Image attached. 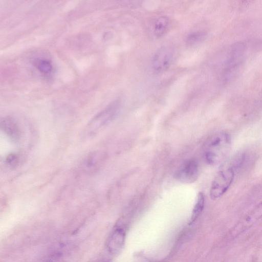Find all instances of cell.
<instances>
[{
  "label": "cell",
  "mask_w": 262,
  "mask_h": 262,
  "mask_svg": "<svg viewBox=\"0 0 262 262\" xmlns=\"http://www.w3.org/2000/svg\"><path fill=\"white\" fill-rule=\"evenodd\" d=\"M118 108V102L115 101L95 116L84 129L83 137L90 138L96 135L115 117Z\"/></svg>",
  "instance_id": "3957f363"
},
{
  "label": "cell",
  "mask_w": 262,
  "mask_h": 262,
  "mask_svg": "<svg viewBox=\"0 0 262 262\" xmlns=\"http://www.w3.org/2000/svg\"><path fill=\"white\" fill-rule=\"evenodd\" d=\"M205 36L206 33L204 32H194L187 36L186 38L187 43L189 45H195L203 40Z\"/></svg>",
  "instance_id": "4fadbf2b"
},
{
  "label": "cell",
  "mask_w": 262,
  "mask_h": 262,
  "mask_svg": "<svg viewBox=\"0 0 262 262\" xmlns=\"http://www.w3.org/2000/svg\"><path fill=\"white\" fill-rule=\"evenodd\" d=\"M173 55V49L169 46H163L159 48L152 58L154 71L160 73L166 70L171 62Z\"/></svg>",
  "instance_id": "8992f818"
},
{
  "label": "cell",
  "mask_w": 262,
  "mask_h": 262,
  "mask_svg": "<svg viewBox=\"0 0 262 262\" xmlns=\"http://www.w3.org/2000/svg\"><path fill=\"white\" fill-rule=\"evenodd\" d=\"M33 64L38 72L45 77H50L53 72L52 61L48 58H37L33 60Z\"/></svg>",
  "instance_id": "9c48e42d"
},
{
  "label": "cell",
  "mask_w": 262,
  "mask_h": 262,
  "mask_svg": "<svg viewBox=\"0 0 262 262\" xmlns=\"http://www.w3.org/2000/svg\"><path fill=\"white\" fill-rule=\"evenodd\" d=\"M234 177V170L232 167H222L220 169L211 183V198L215 200L222 196L229 189Z\"/></svg>",
  "instance_id": "277c9868"
},
{
  "label": "cell",
  "mask_w": 262,
  "mask_h": 262,
  "mask_svg": "<svg viewBox=\"0 0 262 262\" xmlns=\"http://www.w3.org/2000/svg\"><path fill=\"white\" fill-rule=\"evenodd\" d=\"M1 128L13 141L18 142L20 140L21 136L20 128L17 122L12 118L6 117L2 118Z\"/></svg>",
  "instance_id": "ba28073f"
},
{
  "label": "cell",
  "mask_w": 262,
  "mask_h": 262,
  "mask_svg": "<svg viewBox=\"0 0 262 262\" xmlns=\"http://www.w3.org/2000/svg\"><path fill=\"white\" fill-rule=\"evenodd\" d=\"M101 262H110L108 260H103Z\"/></svg>",
  "instance_id": "9a60e30c"
},
{
  "label": "cell",
  "mask_w": 262,
  "mask_h": 262,
  "mask_svg": "<svg viewBox=\"0 0 262 262\" xmlns=\"http://www.w3.org/2000/svg\"><path fill=\"white\" fill-rule=\"evenodd\" d=\"M246 46L241 41L233 43L229 49L223 72V79L229 82L240 72L244 61Z\"/></svg>",
  "instance_id": "7a4b0ae2"
},
{
  "label": "cell",
  "mask_w": 262,
  "mask_h": 262,
  "mask_svg": "<svg viewBox=\"0 0 262 262\" xmlns=\"http://www.w3.org/2000/svg\"><path fill=\"white\" fill-rule=\"evenodd\" d=\"M231 138L225 132H220L213 136L207 142L204 150V157L207 163L216 165L223 161L231 148Z\"/></svg>",
  "instance_id": "6da1fadb"
},
{
  "label": "cell",
  "mask_w": 262,
  "mask_h": 262,
  "mask_svg": "<svg viewBox=\"0 0 262 262\" xmlns=\"http://www.w3.org/2000/svg\"><path fill=\"white\" fill-rule=\"evenodd\" d=\"M100 159L98 152L94 151L89 154L82 163V167L87 172H93L96 170Z\"/></svg>",
  "instance_id": "30bf717a"
},
{
  "label": "cell",
  "mask_w": 262,
  "mask_h": 262,
  "mask_svg": "<svg viewBox=\"0 0 262 262\" xmlns=\"http://www.w3.org/2000/svg\"><path fill=\"white\" fill-rule=\"evenodd\" d=\"M125 234L121 227L115 228L106 241L107 250L112 254L118 253L122 249L125 241Z\"/></svg>",
  "instance_id": "52a82bcc"
},
{
  "label": "cell",
  "mask_w": 262,
  "mask_h": 262,
  "mask_svg": "<svg viewBox=\"0 0 262 262\" xmlns=\"http://www.w3.org/2000/svg\"><path fill=\"white\" fill-rule=\"evenodd\" d=\"M199 176V167L196 161L189 159L182 163L177 169L175 178L179 181L184 183L194 182Z\"/></svg>",
  "instance_id": "5b68a950"
},
{
  "label": "cell",
  "mask_w": 262,
  "mask_h": 262,
  "mask_svg": "<svg viewBox=\"0 0 262 262\" xmlns=\"http://www.w3.org/2000/svg\"><path fill=\"white\" fill-rule=\"evenodd\" d=\"M205 205V198L203 193L199 192L197 200L192 210L190 224L193 223L202 213Z\"/></svg>",
  "instance_id": "7c38bea8"
},
{
  "label": "cell",
  "mask_w": 262,
  "mask_h": 262,
  "mask_svg": "<svg viewBox=\"0 0 262 262\" xmlns=\"http://www.w3.org/2000/svg\"><path fill=\"white\" fill-rule=\"evenodd\" d=\"M19 158L18 154H11L6 158V162L9 166H14L18 164Z\"/></svg>",
  "instance_id": "5bb4252c"
},
{
  "label": "cell",
  "mask_w": 262,
  "mask_h": 262,
  "mask_svg": "<svg viewBox=\"0 0 262 262\" xmlns=\"http://www.w3.org/2000/svg\"><path fill=\"white\" fill-rule=\"evenodd\" d=\"M169 25V19L165 16L157 18L154 24L153 31L156 37H161L166 32Z\"/></svg>",
  "instance_id": "8fae6325"
}]
</instances>
